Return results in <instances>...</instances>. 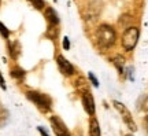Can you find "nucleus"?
<instances>
[{
	"mask_svg": "<svg viewBox=\"0 0 148 136\" xmlns=\"http://www.w3.org/2000/svg\"><path fill=\"white\" fill-rule=\"evenodd\" d=\"M138 36H140V32H138L137 28L132 26L126 29L123 36H122V47L125 48L126 51H132L138 41Z\"/></svg>",
	"mask_w": 148,
	"mask_h": 136,
	"instance_id": "2",
	"label": "nucleus"
},
{
	"mask_svg": "<svg viewBox=\"0 0 148 136\" xmlns=\"http://www.w3.org/2000/svg\"><path fill=\"white\" fill-rule=\"evenodd\" d=\"M114 63H115V66L118 68L119 73H121V74L123 73V63H125V59H123L122 57H119V55H118V57H116L115 59H114Z\"/></svg>",
	"mask_w": 148,
	"mask_h": 136,
	"instance_id": "10",
	"label": "nucleus"
},
{
	"mask_svg": "<svg viewBox=\"0 0 148 136\" xmlns=\"http://www.w3.org/2000/svg\"><path fill=\"white\" fill-rule=\"evenodd\" d=\"M51 124H52L53 132L58 136H63V135H66V133H69L67 128L64 126V124L59 120L58 117H52V118H51Z\"/></svg>",
	"mask_w": 148,
	"mask_h": 136,
	"instance_id": "6",
	"label": "nucleus"
},
{
	"mask_svg": "<svg viewBox=\"0 0 148 136\" xmlns=\"http://www.w3.org/2000/svg\"><path fill=\"white\" fill-rule=\"evenodd\" d=\"M11 76H12L14 79H22V77L25 76V72H23L22 69H19V68H15V69H12V70H11Z\"/></svg>",
	"mask_w": 148,
	"mask_h": 136,
	"instance_id": "11",
	"label": "nucleus"
},
{
	"mask_svg": "<svg viewBox=\"0 0 148 136\" xmlns=\"http://www.w3.org/2000/svg\"><path fill=\"white\" fill-rule=\"evenodd\" d=\"M89 79H90V81H92V84H93L95 87H97V85H99V83H97V79H96V77L92 73H89Z\"/></svg>",
	"mask_w": 148,
	"mask_h": 136,
	"instance_id": "14",
	"label": "nucleus"
},
{
	"mask_svg": "<svg viewBox=\"0 0 148 136\" xmlns=\"http://www.w3.org/2000/svg\"><path fill=\"white\" fill-rule=\"evenodd\" d=\"M89 136H100V128H99V122L96 118L90 121L89 126Z\"/></svg>",
	"mask_w": 148,
	"mask_h": 136,
	"instance_id": "9",
	"label": "nucleus"
},
{
	"mask_svg": "<svg viewBox=\"0 0 148 136\" xmlns=\"http://www.w3.org/2000/svg\"><path fill=\"white\" fill-rule=\"evenodd\" d=\"M127 136H132V135H127Z\"/></svg>",
	"mask_w": 148,
	"mask_h": 136,
	"instance_id": "20",
	"label": "nucleus"
},
{
	"mask_svg": "<svg viewBox=\"0 0 148 136\" xmlns=\"http://www.w3.org/2000/svg\"><path fill=\"white\" fill-rule=\"evenodd\" d=\"M45 17H47V19L49 21L51 25H58L59 23V17L56 14V11L51 8V7H48L47 10H45Z\"/></svg>",
	"mask_w": 148,
	"mask_h": 136,
	"instance_id": "8",
	"label": "nucleus"
},
{
	"mask_svg": "<svg viewBox=\"0 0 148 136\" xmlns=\"http://www.w3.org/2000/svg\"><path fill=\"white\" fill-rule=\"evenodd\" d=\"M30 3L36 7L37 10H41L42 7H44V1L42 0H30Z\"/></svg>",
	"mask_w": 148,
	"mask_h": 136,
	"instance_id": "13",
	"label": "nucleus"
},
{
	"mask_svg": "<svg viewBox=\"0 0 148 136\" xmlns=\"http://www.w3.org/2000/svg\"><path fill=\"white\" fill-rule=\"evenodd\" d=\"M27 99H30L34 103V105L38 107L42 111H47V110L51 109V99L45 96L44 94H40V92H34V91H30L27 92Z\"/></svg>",
	"mask_w": 148,
	"mask_h": 136,
	"instance_id": "3",
	"label": "nucleus"
},
{
	"mask_svg": "<svg viewBox=\"0 0 148 136\" xmlns=\"http://www.w3.org/2000/svg\"><path fill=\"white\" fill-rule=\"evenodd\" d=\"M63 136H71V135H70V133H66V135H63Z\"/></svg>",
	"mask_w": 148,
	"mask_h": 136,
	"instance_id": "19",
	"label": "nucleus"
},
{
	"mask_svg": "<svg viewBox=\"0 0 148 136\" xmlns=\"http://www.w3.org/2000/svg\"><path fill=\"white\" fill-rule=\"evenodd\" d=\"M145 125H147V129H148V115L145 117Z\"/></svg>",
	"mask_w": 148,
	"mask_h": 136,
	"instance_id": "18",
	"label": "nucleus"
},
{
	"mask_svg": "<svg viewBox=\"0 0 148 136\" xmlns=\"http://www.w3.org/2000/svg\"><path fill=\"white\" fill-rule=\"evenodd\" d=\"M82 106H84L85 111L88 114H95V100L92 98V95L88 94V92L82 96Z\"/></svg>",
	"mask_w": 148,
	"mask_h": 136,
	"instance_id": "7",
	"label": "nucleus"
},
{
	"mask_svg": "<svg viewBox=\"0 0 148 136\" xmlns=\"http://www.w3.org/2000/svg\"><path fill=\"white\" fill-rule=\"evenodd\" d=\"M0 88L5 89V83H4V79H3V76H1V73H0Z\"/></svg>",
	"mask_w": 148,
	"mask_h": 136,
	"instance_id": "16",
	"label": "nucleus"
},
{
	"mask_svg": "<svg viewBox=\"0 0 148 136\" xmlns=\"http://www.w3.org/2000/svg\"><path fill=\"white\" fill-rule=\"evenodd\" d=\"M37 129H38V132H40V133H41L42 136H48V133L45 131H44V129H42V128H40V126H38V128H37Z\"/></svg>",
	"mask_w": 148,
	"mask_h": 136,
	"instance_id": "17",
	"label": "nucleus"
},
{
	"mask_svg": "<svg viewBox=\"0 0 148 136\" xmlns=\"http://www.w3.org/2000/svg\"><path fill=\"white\" fill-rule=\"evenodd\" d=\"M63 48L64 50H69L70 48V43H69V39H67V37L63 39Z\"/></svg>",
	"mask_w": 148,
	"mask_h": 136,
	"instance_id": "15",
	"label": "nucleus"
},
{
	"mask_svg": "<svg viewBox=\"0 0 148 136\" xmlns=\"http://www.w3.org/2000/svg\"><path fill=\"white\" fill-rule=\"evenodd\" d=\"M56 62H58L59 69H60V72H62L63 74H66V76H71V74L74 73V66L64 57L59 55V57L56 58Z\"/></svg>",
	"mask_w": 148,
	"mask_h": 136,
	"instance_id": "5",
	"label": "nucleus"
},
{
	"mask_svg": "<svg viewBox=\"0 0 148 136\" xmlns=\"http://www.w3.org/2000/svg\"><path fill=\"white\" fill-rule=\"evenodd\" d=\"M114 106H115V109L119 110V113L122 114V117H123V121L127 124V126L132 129V131H136V125H134V122H133L132 120V115H130V113H129V110L125 107V106L122 105L121 102H114Z\"/></svg>",
	"mask_w": 148,
	"mask_h": 136,
	"instance_id": "4",
	"label": "nucleus"
},
{
	"mask_svg": "<svg viewBox=\"0 0 148 136\" xmlns=\"http://www.w3.org/2000/svg\"><path fill=\"white\" fill-rule=\"evenodd\" d=\"M115 30L108 25H101L96 30V41L101 48H108L115 43Z\"/></svg>",
	"mask_w": 148,
	"mask_h": 136,
	"instance_id": "1",
	"label": "nucleus"
},
{
	"mask_svg": "<svg viewBox=\"0 0 148 136\" xmlns=\"http://www.w3.org/2000/svg\"><path fill=\"white\" fill-rule=\"evenodd\" d=\"M0 33H1V36L5 37V39L10 36V32H8V29H7V28H5L1 22H0Z\"/></svg>",
	"mask_w": 148,
	"mask_h": 136,
	"instance_id": "12",
	"label": "nucleus"
}]
</instances>
